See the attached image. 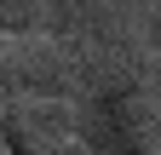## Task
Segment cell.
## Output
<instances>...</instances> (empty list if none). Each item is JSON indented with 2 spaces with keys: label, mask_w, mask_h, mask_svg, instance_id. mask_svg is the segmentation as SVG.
Returning a JSON list of instances; mask_svg holds the SVG:
<instances>
[{
  "label": "cell",
  "mask_w": 161,
  "mask_h": 155,
  "mask_svg": "<svg viewBox=\"0 0 161 155\" xmlns=\"http://www.w3.org/2000/svg\"><path fill=\"white\" fill-rule=\"evenodd\" d=\"M150 81H155V98H161V63H155V69H150Z\"/></svg>",
  "instance_id": "4"
},
{
  "label": "cell",
  "mask_w": 161,
  "mask_h": 155,
  "mask_svg": "<svg viewBox=\"0 0 161 155\" xmlns=\"http://www.w3.org/2000/svg\"><path fill=\"white\" fill-rule=\"evenodd\" d=\"M75 138L92 155H150V149H161V98H155L144 57L98 69L75 86Z\"/></svg>",
  "instance_id": "1"
},
{
  "label": "cell",
  "mask_w": 161,
  "mask_h": 155,
  "mask_svg": "<svg viewBox=\"0 0 161 155\" xmlns=\"http://www.w3.org/2000/svg\"><path fill=\"white\" fill-rule=\"evenodd\" d=\"M0 98H75V63L52 35L0 40Z\"/></svg>",
  "instance_id": "2"
},
{
  "label": "cell",
  "mask_w": 161,
  "mask_h": 155,
  "mask_svg": "<svg viewBox=\"0 0 161 155\" xmlns=\"http://www.w3.org/2000/svg\"><path fill=\"white\" fill-rule=\"evenodd\" d=\"M0 155H6V149H0Z\"/></svg>",
  "instance_id": "6"
},
{
  "label": "cell",
  "mask_w": 161,
  "mask_h": 155,
  "mask_svg": "<svg viewBox=\"0 0 161 155\" xmlns=\"http://www.w3.org/2000/svg\"><path fill=\"white\" fill-rule=\"evenodd\" d=\"M150 155H161V149H150Z\"/></svg>",
  "instance_id": "5"
},
{
  "label": "cell",
  "mask_w": 161,
  "mask_h": 155,
  "mask_svg": "<svg viewBox=\"0 0 161 155\" xmlns=\"http://www.w3.org/2000/svg\"><path fill=\"white\" fill-rule=\"evenodd\" d=\"M144 52H150L155 63H161V0H155L150 12H144Z\"/></svg>",
  "instance_id": "3"
}]
</instances>
